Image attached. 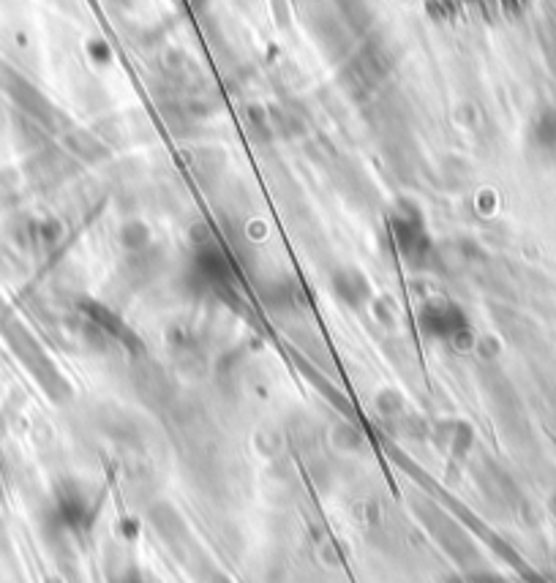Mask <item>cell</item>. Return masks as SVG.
<instances>
[{
    "label": "cell",
    "mask_w": 556,
    "mask_h": 583,
    "mask_svg": "<svg viewBox=\"0 0 556 583\" xmlns=\"http://www.w3.org/2000/svg\"><path fill=\"white\" fill-rule=\"evenodd\" d=\"M420 327L440 342H458L467 333V320L458 306L447 303V300H434L420 311Z\"/></svg>",
    "instance_id": "obj_1"
},
{
    "label": "cell",
    "mask_w": 556,
    "mask_h": 583,
    "mask_svg": "<svg viewBox=\"0 0 556 583\" xmlns=\"http://www.w3.org/2000/svg\"><path fill=\"white\" fill-rule=\"evenodd\" d=\"M0 327H3V333L9 336V342L14 344V349H17L20 355H23L25 363L30 365V371H34V374L39 376V380L45 382L47 387H52L50 382L52 380L58 382V374L52 371L50 360H47L45 355H41V349L36 347V342L30 338V333H25V327L20 325V322H14L12 317H9V311H7V317H3V322H0Z\"/></svg>",
    "instance_id": "obj_2"
},
{
    "label": "cell",
    "mask_w": 556,
    "mask_h": 583,
    "mask_svg": "<svg viewBox=\"0 0 556 583\" xmlns=\"http://www.w3.org/2000/svg\"><path fill=\"white\" fill-rule=\"evenodd\" d=\"M58 516H61V521L72 529L94 526L96 516H99V505L90 501L83 488L69 485V488L61 491V496H58Z\"/></svg>",
    "instance_id": "obj_3"
},
{
    "label": "cell",
    "mask_w": 556,
    "mask_h": 583,
    "mask_svg": "<svg viewBox=\"0 0 556 583\" xmlns=\"http://www.w3.org/2000/svg\"><path fill=\"white\" fill-rule=\"evenodd\" d=\"M123 583H150V581H148V578H145V575H143V572L132 570V572H128V575H126V578H123Z\"/></svg>",
    "instance_id": "obj_4"
}]
</instances>
